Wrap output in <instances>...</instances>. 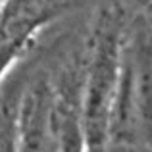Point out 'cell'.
Listing matches in <instances>:
<instances>
[{"label":"cell","instance_id":"obj_2","mask_svg":"<svg viewBox=\"0 0 152 152\" xmlns=\"http://www.w3.org/2000/svg\"><path fill=\"white\" fill-rule=\"evenodd\" d=\"M119 75L129 87L139 119V139L152 146V21L135 18L125 23Z\"/></svg>","mask_w":152,"mask_h":152},{"label":"cell","instance_id":"obj_4","mask_svg":"<svg viewBox=\"0 0 152 152\" xmlns=\"http://www.w3.org/2000/svg\"><path fill=\"white\" fill-rule=\"evenodd\" d=\"M54 89L39 81L23 96L15 119V152H52Z\"/></svg>","mask_w":152,"mask_h":152},{"label":"cell","instance_id":"obj_5","mask_svg":"<svg viewBox=\"0 0 152 152\" xmlns=\"http://www.w3.org/2000/svg\"><path fill=\"white\" fill-rule=\"evenodd\" d=\"M133 146H125V145H114V142H106L102 146L96 148H85V152H131Z\"/></svg>","mask_w":152,"mask_h":152},{"label":"cell","instance_id":"obj_1","mask_svg":"<svg viewBox=\"0 0 152 152\" xmlns=\"http://www.w3.org/2000/svg\"><path fill=\"white\" fill-rule=\"evenodd\" d=\"M125 23L123 12L118 6L102 8L94 23L81 93L85 148H96L110 142V112L119 75V54Z\"/></svg>","mask_w":152,"mask_h":152},{"label":"cell","instance_id":"obj_3","mask_svg":"<svg viewBox=\"0 0 152 152\" xmlns=\"http://www.w3.org/2000/svg\"><path fill=\"white\" fill-rule=\"evenodd\" d=\"M79 0H6L0 10V73L15 58L37 29Z\"/></svg>","mask_w":152,"mask_h":152}]
</instances>
